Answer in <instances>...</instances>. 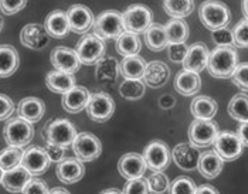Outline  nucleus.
<instances>
[{"instance_id":"1","label":"nucleus","mask_w":248,"mask_h":194,"mask_svg":"<svg viewBox=\"0 0 248 194\" xmlns=\"http://www.w3.org/2000/svg\"><path fill=\"white\" fill-rule=\"evenodd\" d=\"M238 64L237 50L232 47H216L209 54L207 70L211 77L227 79Z\"/></svg>"},{"instance_id":"2","label":"nucleus","mask_w":248,"mask_h":194,"mask_svg":"<svg viewBox=\"0 0 248 194\" xmlns=\"http://www.w3.org/2000/svg\"><path fill=\"white\" fill-rule=\"evenodd\" d=\"M199 17L207 30L216 31L218 29L229 27L231 13L226 3L218 0H206L199 7Z\"/></svg>"},{"instance_id":"3","label":"nucleus","mask_w":248,"mask_h":194,"mask_svg":"<svg viewBox=\"0 0 248 194\" xmlns=\"http://www.w3.org/2000/svg\"><path fill=\"white\" fill-rule=\"evenodd\" d=\"M94 34L101 40L118 39L124 31L122 13L118 10H105L94 20Z\"/></svg>"},{"instance_id":"4","label":"nucleus","mask_w":248,"mask_h":194,"mask_svg":"<svg viewBox=\"0 0 248 194\" xmlns=\"http://www.w3.org/2000/svg\"><path fill=\"white\" fill-rule=\"evenodd\" d=\"M43 135L47 143L68 148L73 145L77 136V131L74 123H71L68 119H54L48 125H46Z\"/></svg>"},{"instance_id":"5","label":"nucleus","mask_w":248,"mask_h":194,"mask_svg":"<svg viewBox=\"0 0 248 194\" xmlns=\"http://www.w3.org/2000/svg\"><path fill=\"white\" fill-rule=\"evenodd\" d=\"M122 21L125 31H131L135 34L145 33L153 23L152 10L145 4H132L122 13Z\"/></svg>"},{"instance_id":"6","label":"nucleus","mask_w":248,"mask_h":194,"mask_svg":"<svg viewBox=\"0 0 248 194\" xmlns=\"http://www.w3.org/2000/svg\"><path fill=\"white\" fill-rule=\"evenodd\" d=\"M105 41L96 37L95 34H84V37L77 43L76 53L78 60L84 65H94L105 56Z\"/></svg>"},{"instance_id":"7","label":"nucleus","mask_w":248,"mask_h":194,"mask_svg":"<svg viewBox=\"0 0 248 194\" xmlns=\"http://www.w3.org/2000/svg\"><path fill=\"white\" fill-rule=\"evenodd\" d=\"M3 136L9 146L24 148L31 142L34 136V128L31 123L20 119L19 117L13 118L6 123L3 129Z\"/></svg>"},{"instance_id":"8","label":"nucleus","mask_w":248,"mask_h":194,"mask_svg":"<svg viewBox=\"0 0 248 194\" xmlns=\"http://www.w3.org/2000/svg\"><path fill=\"white\" fill-rule=\"evenodd\" d=\"M218 135V125L213 120L194 119L189 126V140L196 149H204L214 143Z\"/></svg>"},{"instance_id":"9","label":"nucleus","mask_w":248,"mask_h":194,"mask_svg":"<svg viewBox=\"0 0 248 194\" xmlns=\"http://www.w3.org/2000/svg\"><path fill=\"white\" fill-rule=\"evenodd\" d=\"M87 114L90 119H93L94 122H107L108 119L114 115L115 112V102L112 97L107 92H95L91 94L88 104L85 106Z\"/></svg>"},{"instance_id":"10","label":"nucleus","mask_w":248,"mask_h":194,"mask_svg":"<svg viewBox=\"0 0 248 194\" xmlns=\"http://www.w3.org/2000/svg\"><path fill=\"white\" fill-rule=\"evenodd\" d=\"M143 160L146 167H149L152 172H163L172 162L170 149L168 145L162 140H153L145 148Z\"/></svg>"},{"instance_id":"11","label":"nucleus","mask_w":248,"mask_h":194,"mask_svg":"<svg viewBox=\"0 0 248 194\" xmlns=\"http://www.w3.org/2000/svg\"><path fill=\"white\" fill-rule=\"evenodd\" d=\"M71 146H73L77 159L81 162H93L102 153L101 140L95 135L88 134V132L77 134Z\"/></svg>"},{"instance_id":"12","label":"nucleus","mask_w":248,"mask_h":194,"mask_svg":"<svg viewBox=\"0 0 248 194\" xmlns=\"http://www.w3.org/2000/svg\"><path fill=\"white\" fill-rule=\"evenodd\" d=\"M213 145H214V152L223 160H229V162L238 159L244 152V145L232 132H218Z\"/></svg>"},{"instance_id":"13","label":"nucleus","mask_w":248,"mask_h":194,"mask_svg":"<svg viewBox=\"0 0 248 194\" xmlns=\"http://www.w3.org/2000/svg\"><path fill=\"white\" fill-rule=\"evenodd\" d=\"M50 164H51V162H50L48 156L46 153L44 148L30 146L29 149L23 150L20 166H23L33 177L43 175L44 172H47Z\"/></svg>"},{"instance_id":"14","label":"nucleus","mask_w":248,"mask_h":194,"mask_svg":"<svg viewBox=\"0 0 248 194\" xmlns=\"http://www.w3.org/2000/svg\"><path fill=\"white\" fill-rule=\"evenodd\" d=\"M67 19L70 24V30L77 34H88V31L94 26V15L90 7L84 4H74L67 12Z\"/></svg>"},{"instance_id":"15","label":"nucleus","mask_w":248,"mask_h":194,"mask_svg":"<svg viewBox=\"0 0 248 194\" xmlns=\"http://www.w3.org/2000/svg\"><path fill=\"white\" fill-rule=\"evenodd\" d=\"M50 59H51V64L56 68V71H61V73L71 74V75L76 74L79 70V65H81L76 50H71V48L64 47V45L56 47L51 51Z\"/></svg>"},{"instance_id":"16","label":"nucleus","mask_w":248,"mask_h":194,"mask_svg":"<svg viewBox=\"0 0 248 194\" xmlns=\"http://www.w3.org/2000/svg\"><path fill=\"white\" fill-rule=\"evenodd\" d=\"M209 48L206 44L203 43H194L189 45L187 48V54L183 60V70L200 74L202 71H204L207 68V60H209Z\"/></svg>"},{"instance_id":"17","label":"nucleus","mask_w":248,"mask_h":194,"mask_svg":"<svg viewBox=\"0 0 248 194\" xmlns=\"http://www.w3.org/2000/svg\"><path fill=\"white\" fill-rule=\"evenodd\" d=\"M146 164L142 155L139 153H126L124 155L119 162H118V170L121 176L126 180H134V179H139L143 177L145 172H146Z\"/></svg>"},{"instance_id":"18","label":"nucleus","mask_w":248,"mask_h":194,"mask_svg":"<svg viewBox=\"0 0 248 194\" xmlns=\"http://www.w3.org/2000/svg\"><path fill=\"white\" fill-rule=\"evenodd\" d=\"M170 156H172L173 162L177 164V167H180L182 170L191 172L197 169L200 153L190 143H179L170 152Z\"/></svg>"},{"instance_id":"19","label":"nucleus","mask_w":248,"mask_h":194,"mask_svg":"<svg viewBox=\"0 0 248 194\" xmlns=\"http://www.w3.org/2000/svg\"><path fill=\"white\" fill-rule=\"evenodd\" d=\"M90 91L85 87L76 85L68 92L62 94V108L68 114H79L82 109H85L88 99H90Z\"/></svg>"},{"instance_id":"20","label":"nucleus","mask_w":248,"mask_h":194,"mask_svg":"<svg viewBox=\"0 0 248 194\" xmlns=\"http://www.w3.org/2000/svg\"><path fill=\"white\" fill-rule=\"evenodd\" d=\"M56 173H57V177L60 181L71 184V183L79 181L84 177L85 167H84L81 160L68 157V159H62L61 162H58Z\"/></svg>"},{"instance_id":"21","label":"nucleus","mask_w":248,"mask_h":194,"mask_svg":"<svg viewBox=\"0 0 248 194\" xmlns=\"http://www.w3.org/2000/svg\"><path fill=\"white\" fill-rule=\"evenodd\" d=\"M170 77V70L163 61H152L146 64L142 82L151 88H160L163 87Z\"/></svg>"},{"instance_id":"22","label":"nucleus","mask_w":248,"mask_h":194,"mask_svg":"<svg viewBox=\"0 0 248 194\" xmlns=\"http://www.w3.org/2000/svg\"><path fill=\"white\" fill-rule=\"evenodd\" d=\"M46 114V105L44 102L36 97L23 98L19 102L17 106V115L20 119L29 122V123H36Z\"/></svg>"},{"instance_id":"23","label":"nucleus","mask_w":248,"mask_h":194,"mask_svg":"<svg viewBox=\"0 0 248 194\" xmlns=\"http://www.w3.org/2000/svg\"><path fill=\"white\" fill-rule=\"evenodd\" d=\"M44 31L53 39H64L70 33V24L64 10L51 12L44 21Z\"/></svg>"},{"instance_id":"24","label":"nucleus","mask_w":248,"mask_h":194,"mask_svg":"<svg viewBox=\"0 0 248 194\" xmlns=\"http://www.w3.org/2000/svg\"><path fill=\"white\" fill-rule=\"evenodd\" d=\"M33 179L23 166H17L12 170H7L3 173L1 177V186L9 192V193H21L26 184Z\"/></svg>"},{"instance_id":"25","label":"nucleus","mask_w":248,"mask_h":194,"mask_svg":"<svg viewBox=\"0 0 248 194\" xmlns=\"http://www.w3.org/2000/svg\"><path fill=\"white\" fill-rule=\"evenodd\" d=\"M20 43L24 47L33 48V50H40L48 43V36L46 34L44 29L40 24L30 23V24H27V26H24L21 29Z\"/></svg>"},{"instance_id":"26","label":"nucleus","mask_w":248,"mask_h":194,"mask_svg":"<svg viewBox=\"0 0 248 194\" xmlns=\"http://www.w3.org/2000/svg\"><path fill=\"white\" fill-rule=\"evenodd\" d=\"M224 167V160L217 155L214 150H206L204 153H202L199 157V163H197V170L200 172V175L206 179H216L217 176L221 173Z\"/></svg>"},{"instance_id":"27","label":"nucleus","mask_w":248,"mask_h":194,"mask_svg":"<svg viewBox=\"0 0 248 194\" xmlns=\"http://www.w3.org/2000/svg\"><path fill=\"white\" fill-rule=\"evenodd\" d=\"M202 88V78L196 73L190 71H180L174 78V90L183 97H193Z\"/></svg>"},{"instance_id":"28","label":"nucleus","mask_w":248,"mask_h":194,"mask_svg":"<svg viewBox=\"0 0 248 194\" xmlns=\"http://www.w3.org/2000/svg\"><path fill=\"white\" fill-rule=\"evenodd\" d=\"M217 109H218L217 102L207 95H199L190 104L191 115L194 117V119H200V120H211L216 117Z\"/></svg>"},{"instance_id":"29","label":"nucleus","mask_w":248,"mask_h":194,"mask_svg":"<svg viewBox=\"0 0 248 194\" xmlns=\"http://www.w3.org/2000/svg\"><path fill=\"white\" fill-rule=\"evenodd\" d=\"M20 64L17 50L10 44L0 45V78H7L13 75Z\"/></svg>"},{"instance_id":"30","label":"nucleus","mask_w":248,"mask_h":194,"mask_svg":"<svg viewBox=\"0 0 248 194\" xmlns=\"http://www.w3.org/2000/svg\"><path fill=\"white\" fill-rule=\"evenodd\" d=\"M46 85L51 92L65 94L71 88L76 87V78L71 74H65L61 71H50L46 77Z\"/></svg>"},{"instance_id":"31","label":"nucleus","mask_w":248,"mask_h":194,"mask_svg":"<svg viewBox=\"0 0 248 194\" xmlns=\"http://www.w3.org/2000/svg\"><path fill=\"white\" fill-rule=\"evenodd\" d=\"M145 68H146V61L136 54V56L124 57L119 65V73L125 79H142Z\"/></svg>"},{"instance_id":"32","label":"nucleus","mask_w":248,"mask_h":194,"mask_svg":"<svg viewBox=\"0 0 248 194\" xmlns=\"http://www.w3.org/2000/svg\"><path fill=\"white\" fill-rule=\"evenodd\" d=\"M168 44H182L189 39V24L183 19H172L165 24Z\"/></svg>"},{"instance_id":"33","label":"nucleus","mask_w":248,"mask_h":194,"mask_svg":"<svg viewBox=\"0 0 248 194\" xmlns=\"http://www.w3.org/2000/svg\"><path fill=\"white\" fill-rule=\"evenodd\" d=\"M143 34H145L146 45L149 47V50H152L155 53H159L168 47V37H166L165 26L152 23Z\"/></svg>"},{"instance_id":"34","label":"nucleus","mask_w":248,"mask_h":194,"mask_svg":"<svg viewBox=\"0 0 248 194\" xmlns=\"http://www.w3.org/2000/svg\"><path fill=\"white\" fill-rule=\"evenodd\" d=\"M142 48V43L138 34L131 31H124L118 39H116V51L122 57H129L136 56Z\"/></svg>"},{"instance_id":"35","label":"nucleus","mask_w":248,"mask_h":194,"mask_svg":"<svg viewBox=\"0 0 248 194\" xmlns=\"http://www.w3.org/2000/svg\"><path fill=\"white\" fill-rule=\"evenodd\" d=\"M163 9L172 19H183L194 10V0H163Z\"/></svg>"},{"instance_id":"36","label":"nucleus","mask_w":248,"mask_h":194,"mask_svg":"<svg viewBox=\"0 0 248 194\" xmlns=\"http://www.w3.org/2000/svg\"><path fill=\"white\" fill-rule=\"evenodd\" d=\"M229 114L230 117L240 123L248 122V98L246 92L237 94L231 98L229 104Z\"/></svg>"},{"instance_id":"37","label":"nucleus","mask_w":248,"mask_h":194,"mask_svg":"<svg viewBox=\"0 0 248 194\" xmlns=\"http://www.w3.org/2000/svg\"><path fill=\"white\" fill-rule=\"evenodd\" d=\"M119 75V64L112 57L99 60L96 62V79L98 81H115Z\"/></svg>"},{"instance_id":"38","label":"nucleus","mask_w":248,"mask_h":194,"mask_svg":"<svg viewBox=\"0 0 248 194\" xmlns=\"http://www.w3.org/2000/svg\"><path fill=\"white\" fill-rule=\"evenodd\" d=\"M146 85L142 82V79H125L119 85V94L121 97L128 101H138L145 95Z\"/></svg>"},{"instance_id":"39","label":"nucleus","mask_w":248,"mask_h":194,"mask_svg":"<svg viewBox=\"0 0 248 194\" xmlns=\"http://www.w3.org/2000/svg\"><path fill=\"white\" fill-rule=\"evenodd\" d=\"M21 156H23L21 148L9 146V148L3 149L0 152V169L3 172H7V170H12V169L20 166Z\"/></svg>"},{"instance_id":"40","label":"nucleus","mask_w":248,"mask_h":194,"mask_svg":"<svg viewBox=\"0 0 248 194\" xmlns=\"http://www.w3.org/2000/svg\"><path fill=\"white\" fill-rule=\"evenodd\" d=\"M146 180V186L149 193L152 194H163L169 190V179L163 172H152Z\"/></svg>"},{"instance_id":"41","label":"nucleus","mask_w":248,"mask_h":194,"mask_svg":"<svg viewBox=\"0 0 248 194\" xmlns=\"http://www.w3.org/2000/svg\"><path fill=\"white\" fill-rule=\"evenodd\" d=\"M196 183L187 176L176 177L169 184V194H194L196 193Z\"/></svg>"},{"instance_id":"42","label":"nucleus","mask_w":248,"mask_h":194,"mask_svg":"<svg viewBox=\"0 0 248 194\" xmlns=\"http://www.w3.org/2000/svg\"><path fill=\"white\" fill-rule=\"evenodd\" d=\"M234 45L240 48H247L248 47V20L244 19L238 21L235 27L231 30Z\"/></svg>"},{"instance_id":"43","label":"nucleus","mask_w":248,"mask_h":194,"mask_svg":"<svg viewBox=\"0 0 248 194\" xmlns=\"http://www.w3.org/2000/svg\"><path fill=\"white\" fill-rule=\"evenodd\" d=\"M248 64L247 62H240L237 64V67L234 68L231 79L234 82L235 87H238L243 92H247L248 90Z\"/></svg>"},{"instance_id":"44","label":"nucleus","mask_w":248,"mask_h":194,"mask_svg":"<svg viewBox=\"0 0 248 194\" xmlns=\"http://www.w3.org/2000/svg\"><path fill=\"white\" fill-rule=\"evenodd\" d=\"M211 39L217 47H232V48L235 47L231 29H229V27H223V29H218L216 31H211Z\"/></svg>"},{"instance_id":"45","label":"nucleus","mask_w":248,"mask_h":194,"mask_svg":"<svg viewBox=\"0 0 248 194\" xmlns=\"http://www.w3.org/2000/svg\"><path fill=\"white\" fill-rule=\"evenodd\" d=\"M122 194H149L148 186H146V180L143 177L134 179V180H128V183L124 187Z\"/></svg>"},{"instance_id":"46","label":"nucleus","mask_w":248,"mask_h":194,"mask_svg":"<svg viewBox=\"0 0 248 194\" xmlns=\"http://www.w3.org/2000/svg\"><path fill=\"white\" fill-rule=\"evenodd\" d=\"M168 56L169 60L176 62V64H182L183 60L187 54V48L189 45H186V43H182V44H168Z\"/></svg>"},{"instance_id":"47","label":"nucleus","mask_w":248,"mask_h":194,"mask_svg":"<svg viewBox=\"0 0 248 194\" xmlns=\"http://www.w3.org/2000/svg\"><path fill=\"white\" fill-rule=\"evenodd\" d=\"M27 4V0H0V10L1 13L12 16L19 13L20 10H23Z\"/></svg>"},{"instance_id":"48","label":"nucleus","mask_w":248,"mask_h":194,"mask_svg":"<svg viewBox=\"0 0 248 194\" xmlns=\"http://www.w3.org/2000/svg\"><path fill=\"white\" fill-rule=\"evenodd\" d=\"M21 194H48V187L46 181L40 179H31L23 189Z\"/></svg>"},{"instance_id":"49","label":"nucleus","mask_w":248,"mask_h":194,"mask_svg":"<svg viewBox=\"0 0 248 194\" xmlns=\"http://www.w3.org/2000/svg\"><path fill=\"white\" fill-rule=\"evenodd\" d=\"M15 112V104L12 98L0 94V120H6L13 115Z\"/></svg>"},{"instance_id":"50","label":"nucleus","mask_w":248,"mask_h":194,"mask_svg":"<svg viewBox=\"0 0 248 194\" xmlns=\"http://www.w3.org/2000/svg\"><path fill=\"white\" fill-rule=\"evenodd\" d=\"M46 153L48 156L50 162H54V163H58L64 159L65 156V149L61 148V146H56V145H51V143H47L46 148H44Z\"/></svg>"},{"instance_id":"51","label":"nucleus","mask_w":248,"mask_h":194,"mask_svg":"<svg viewBox=\"0 0 248 194\" xmlns=\"http://www.w3.org/2000/svg\"><path fill=\"white\" fill-rule=\"evenodd\" d=\"M237 137L241 140V143L244 145V148L248 146V122H243L240 123L238 129H237Z\"/></svg>"},{"instance_id":"52","label":"nucleus","mask_w":248,"mask_h":194,"mask_svg":"<svg viewBox=\"0 0 248 194\" xmlns=\"http://www.w3.org/2000/svg\"><path fill=\"white\" fill-rule=\"evenodd\" d=\"M174 98L172 95H163V97H160L159 99V105H160V108H163V109H169V108H173V105H174Z\"/></svg>"},{"instance_id":"53","label":"nucleus","mask_w":248,"mask_h":194,"mask_svg":"<svg viewBox=\"0 0 248 194\" xmlns=\"http://www.w3.org/2000/svg\"><path fill=\"white\" fill-rule=\"evenodd\" d=\"M194 194H220L213 186L210 184H203V186H199L196 189V193Z\"/></svg>"},{"instance_id":"54","label":"nucleus","mask_w":248,"mask_h":194,"mask_svg":"<svg viewBox=\"0 0 248 194\" xmlns=\"http://www.w3.org/2000/svg\"><path fill=\"white\" fill-rule=\"evenodd\" d=\"M48 194H71L64 187H54L53 190H48Z\"/></svg>"},{"instance_id":"55","label":"nucleus","mask_w":248,"mask_h":194,"mask_svg":"<svg viewBox=\"0 0 248 194\" xmlns=\"http://www.w3.org/2000/svg\"><path fill=\"white\" fill-rule=\"evenodd\" d=\"M99 194H122L118 189H108V190H104V192H101Z\"/></svg>"},{"instance_id":"56","label":"nucleus","mask_w":248,"mask_h":194,"mask_svg":"<svg viewBox=\"0 0 248 194\" xmlns=\"http://www.w3.org/2000/svg\"><path fill=\"white\" fill-rule=\"evenodd\" d=\"M248 0H243V13H244V19H247L248 16Z\"/></svg>"},{"instance_id":"57","label":"nucleus","mask_w":248,"mask_h":194,"mask_svg":"<svg viewBox=\"0 0 248 194\" xmlns=\"http://www.w3.org/2000/svg\"><path fill=\"white\" fill-rule=\"evenodd\" d=\"M3 173H4V172H3V170L0 169V183H1V177H3Z\"/></svg>"},{"instance_id":"58","label":"nucleus","mask_w":248,"mask_h":194,"mask_svg":"<svg viewBox=\"0 0 248 194\" xmlns=\"http://www.w3.org/2000/svg\"><path fill=\"white\" fill-rule=\"evenodd\" d=\"M1 29H3V20L0 19V31H1Z\"/></svg>"}]
</instances>
